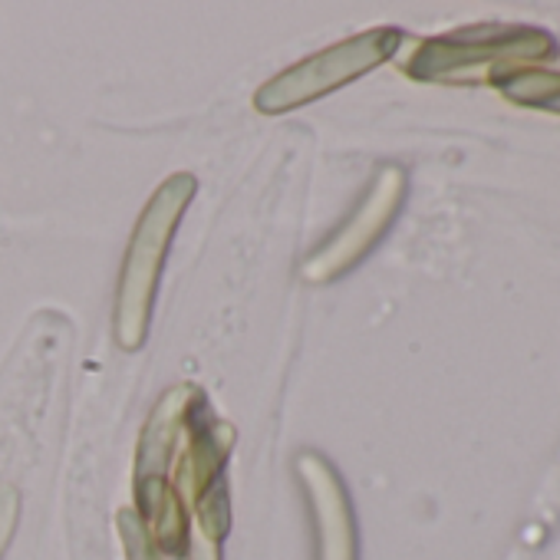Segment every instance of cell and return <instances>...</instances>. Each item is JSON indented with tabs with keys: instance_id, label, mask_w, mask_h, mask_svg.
<instances>
[{
	"instance_id": "cell-1",
	"label": "cell",
	"mask_w": 560,
	"mask_h": 560,
	"mask_svg": "<svg viewBox=\"0 0 560 560\" xmlns=\"http://www.w3.org/2000/svg\"><path fill=\"white\" fill-rule=\"evenodd\" d=\"M553 37L537 27H468L448 37L422 40L406 73L422 83H504L553 57Z\"/></svg>"
},
{
	"instance_id": "cell-2",
	"label": "cell",
	"mask_w": 560,
	"mask_h": 560,
	"mask_svg": "<svg viewBox=\"0 0 560 560\" xmlns=\"http://www.w3.org/2000/svg\"><path fill=\"white\" fill-rule=\"evenodd\" d=\"M191 195H195V178L188 172H175L165 185L155 188L132 231L122 277H119V298H116V340L122 350H139L145 343L155 291H159V273L168 244L175 237L178 218L185 214Z\"/></svg>"
},
{
	"instance_id": "cell-3",
	"label": "cell",
	"mask_w": 560,
	"mask_h": 560,
	"mask_svg": "<svg viewBox=\"0 0 560 560\" xmlns=\"http://www.w3.org/2000/svg\"><path fill=\"white\" fill-rule=\"evenodd\" d=\"M402 34L396 27H376L360 37H350L343 44H334L294 67H288L280 77L264 83L254 96V106L267 116H280L294 106H304L311 100H320L363 73L376 70L399 50Z\"/></svg>"
},
{
	"instance_id": "cell-4",
	"label": "cell",
	"mask_w": 560,
	"mask_h": 560,
	"mask_svg": "<svg viewBox=\"0 0 560 560\" xmlns=\"http://www.w3.org/2000/svg\"><path fill=\"white\" fill-rule=\"evenodd\" d=\"M402 198H406V172L383 168L370 185V191L363 195V201L357 205V211L350 214V221H343L340 231L307 257L304 277L314 280V284H327V280L357 267L389 231V224L402 208Z\"/></svg>"
},
{
	"instance_id": "cell-5",
	"label": "cell",
	"mask_w": 560,
	"mask_h": 560,
	"mask_svg": "<svg viewBox=\"0 0 560 560\" xmlns=\"http://www.w3.org/2000/svg\"><path fill=\"white\" fill-rule=\"evenodd\" d=\"M301 478L307 485V498L314 504L320 560H357V527L347 488L334 465L320 455L301 458Z\"/></svg>"
},
{
	"instance_id": "cell-6",
	"label": "cell",
	"mask_w": 560,
	"mask_h": 560,
	"mask_svg": "<svg viewBox=\"0 0 560 560\" xmlns=\"http://www.w3.org/2000/svg\"><path fill=\"white\" fill-rule=\"evenodd\" d=\"M136 517L159 553H182L188 544V511L162 475H139Z\"/></svg>"
},
{
	"instance_id": "cell-7",
	"label": "cell",
	"mask_w": 560,
	"mask_h": 560,
	"mask_svg": "<svg viewBox=\"0 0 560 560\" xmlns=\"http://www.w3.org/2000/svg\"><path fill=\"white\" fill-rule=\"evenodd\" d=\"M198 389L191 386H175L152 412L145 432H142V445H139V475H155L159 465L168 462V452H172V442H175V432H178V422L191 402Z\"/></svg>"
},
{
	"instance_id": "cell-8",
	"label": "cell",
	"mask_w": 560,
	"mask_h": 560,
	"mask_svg": "<svg viewBox=\"0 0 560 560\" xmlns=\"http://www.w3.org/2000/svg\"><path fill=\"white\" fill-rule=\"evenodd\" d=\"M195 511H198V524H201V537L211 540V544H221V537L228 534L231 527V504H228V491L221 481H214L198 501H195Z\"/></svg>"
},
{
	"instance_id": "cell-9",
	"label": "cell",
	"mask_w": 560,
	"mask_h": 560,
	"mask_svg": "<svg viewBox=\"0 0 560 560\" xmlns=\"http://www.w3.org/2000/svg\"><path fill=\"white\" fill-rule=\"evenodd\" d=\"M119 534H122V547H126V560H159L162 553L152 547V540L145 537L139 517L132 511L119 514Z\"/></svg>"
},
{
	"instance_id": "cell-10",
	"label": "cell",
	"mask_w": 560,
	"mask_h": 560,
	"mask_svg": "<svg viewBox=\"0 0 560 560\" xmlns=\"http://www.w3.org/2000/svg\"><path fill=\"white\" fill-rule=\"evenodd\" d=\"M18 517H21V498L14 488H0V557L8 553L14 530H18Z\"/></svg>"
},
{
	"instance_id": "cell-11",
	"label": "cell",
	"mask_w": 560,
	"mask_h": 560,
	"mask_svg": "<svg viewBox=\"0 0 560 560\" xmlns=\"http://www.w3.org/2000/svg\"><path fill=\"white\" fill-rule=\"evenodd\" d=\"M544 109H550V113H560V93H557V96H553V100H550Z\"/></svg>"
},
{
	"instance_id": "cell-12",
	"label": "cell",
	"mask_w": 560,
	"mask_h": 560,
	"mask_svg": "<svg viewBox=\"0 0 560 560\" xmlns=\"http://www.w3.org/2000/svg\"><path fill=\"white\" fill-rule=\"evenodd\" d=\"M550 70H553V73H560V57L553 60V67H550Z\"/></svg>"
}]
</instances>
